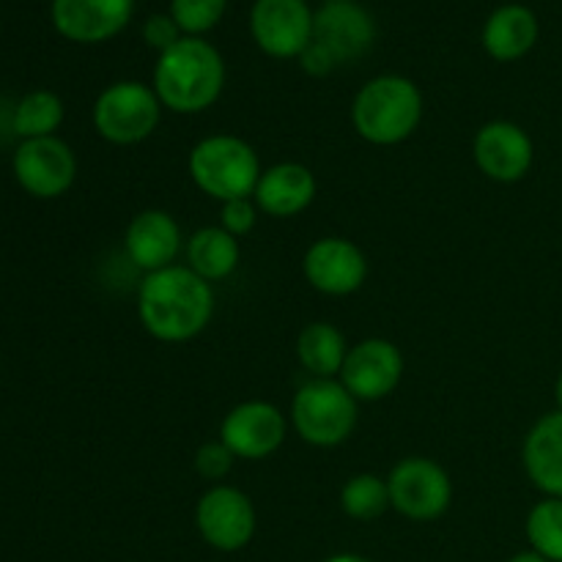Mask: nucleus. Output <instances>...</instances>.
<instances>
[{
  "label": "nucleus",
  "mask_w": 562,
  "mask_h": 562,
  "mask_svg": "<svg viewBox=\"0 0 562 562\" xmlns=\"http://www.w3.org/2000/svg\"><path fill=\"white\" fill-rule=\"evenodd\" d=\"M214 316V289L190 267L148 272L137 289V318L151 338L187 344L209 327Z\"/></svg>",
  "instance_id": "f257e3e1"
},
{
  "label": "nucleus",
  "mask_w": 562,
  "mask_h": 562,
  "mask_svg": "<svg viewBox=\"0 0 562 562\" xmlns=\"http://www.w3.org/2000/svg\"><path fill=\"white\" fill-rule=\"evenodd\" d=\"M151 88L162 108L173 113H203L225 88L223 55L201 36H184L157 58Z\"/></svg>",
  "instance_id": "f03ea898"
},
{
  "label": "nucleus",
  "mask_w": 562,
  "mask_h": 562,
  "mask_svg": "<svg viewBox=\"0 0 562 562\" xmlns=\"http://www.w3.org/2000/svg\"><path fill=\"white\" fill-rule=\"evenodd\" d=\"M423 119V93L409 77L379 75L357 91L351 124L373 146H398L415 135Z\"/></svg>",
  "instance_id": "7ed1b4c3"
},
{
  "label": "nucleus",
  "mask_w": 562,
  "mask_h": 562,
  "mask_svg": "<svg viewBox=\"0 0 562 562\" xmlns=\"http://www.w3.org/2000/svg\"><path fill=\"white\" fill-rule=\"evenodd\" d=\"M187 168L198 190L220 203L250 198L263 173L256 148L236 135H209L198 140Z\"/></svg>",
  "instance_id": "20e7f679"
},
{
  "label": "nucleus",
  "mask_w": 562,
  "mask_h": 562,
  "mask_svg": "<svg viewBox=\"0 0 562 562\" xmlns=\"http://www.w3.org/2000/svg\"><path fill=\"white\" fill-rule=\"evenodd\" d=\"M357 398L338 379H311L291 401L294 431L313 448H338L355 434Z\"/></svg>",
  "instance_id": "39448f33"
},
{
  "label": "nucleus",
  "mask_w": 562,
  "mask_h": 562,
  "mask_svg": "<svg viewBox=\"0 0 562 562\" xmlns=\"http://www.w3.org/2000/svg\"><path fill=\"white\" fill-rule=\"evenodd\" d=\"M162 115V102L151 86L121 80L104 88L93 102V130L113 146H135L154 135Z\"/></svg>",
  "instance_id": "423d86ee"
},
{
  "label": "nucleus",
  "mask_w": 562,
  "mask_h": 562,
  "mask_svg": "<svg viewBox=\"0 0 562 562\" xmlns=\"http://www.w3.org/2000/svg\"><path fill=\"white\" fill-rule=\"evenodd\" d=\"M390 508L412 521H437L453 503L450 475L426 456L401 459L387 475Z\"/></svg>",
  "instance_id": "0eeeda50"
},
{
  "label": "nucleus",
  "mask_w": 562,
  "mask_h": 562,
  "mask_svg": "<svg viewBox=\"0 0 562 562\" xmlns=\"http://www.w3.org/2000/svg\"><path fill=\"white\" fill-rule=\"evenodd\" d=\"M256 505L236 486L209 488L195 505V527L203 541L217 552H239L256 536Z\"/></svg>",
  "instance_id": "6e6552de"
},
{
  "label": "nucleus",
  "mask_w": 562,
  "mask_h": 562,
  "mask_svg": "<svg viewBox=\"0 0 562 562\" xmlns=\"http://www.w3.org/2000/svg\"><path fill=\"white\" fill-rule=\"evenodd\" d=\"M14 176L22 190L42 201L66 195L77 179V157L60 137L22 140L14 151Z\"/></svg>",
  "instance_id": "1a4fd4ad"
},
{
  "label": "nucleus",
  "mask_w": 562,
  "mask_h": 562,
  "mask_svg": "<svg viewBox=\"0 0 562 562\" xmlns=\"http://www.w3.org/2000/svg\"><path fill=\"white\" fill-rule=\"evenodd\" d=\"M285 415L269 401H245L220 423L223 445L236 459L245 461H261L278 453L285 442Z\"/></svg>",
  "instance_id": "9d476101"
},
{
  "label": "nucleus",
  "mask_w": 562,
  "mask_h": 562,
  "mask_svg": "<svg viewBox=\"0 0 562 562\" xmlns=\"http://www.w3.org/2000/svg\"><path fill=\"white\" fill-rule=\"evenodd\" d=\"M250 31L269 58H300L313 42V11L305 0H256Z\"/></svg>",
  "instance_id": "9b49d317"
},
{
  "label": "nucleus",
  "mask_w": 562,
  "mask_h": 562,
  "mask_svg": "<svg viewBox=\"0 0 562 562\" xmlns=\"http://www.w3.org/2000/svg\"><path fill=\"white\" fill-rule=\"evenodd\" d=\"M302 272L318 294L349 296L366 285L368 258L355 241L344 236H324L305 250Z\"/></svg>",
  "instance_id": "f8f14e48"
},
{
  "label": "nucleus",
  "mask_w": 562,
  "mask_h": 562,
  "mask_svg": "<svg viewBox=\"0 0 562 562\" xmlns=\"http://www.w3.org/2000/svg\"><path fill=\"white\" fill-rule=\"evenodd\" d=\"M472 157L486 179L516 184L530 173L536 162V146L527 130L514 121H488L472 140Z\"/></svg>",
  "instance_id": "ddd939ff"
},
{
  "label": "nucleus",
  "mask_w": 562,
  "mask_h": 562,
  "mask_svg": "<svg viewBox=\"0 0 562 562\" xmlns=\"http://www.w3.org/2000/svg\"><path fill=\"white\" fill-rule=\"evenodd\" d=\"M404 376V355L384 338H368L351 346L340 368L338 382L357 401H382L393 393Z\"/></svg>",
  "instance_id": "4468645a"
},
{
  "label": "nucleus",
  "mask_w": 562,
  "mask_h": 562,
  "mask_svg": "<svg viewBox=\"0 0 562 562\" xmlns=\"http://www.w3.org/2000/svg\"><path fill=\"white\" fill-rule=\"evenodd\" d=\"M313 42L327 49L338 66L355 64L376 42V25L355 0L327 3L313 14Z\"/></svg>",
  "instance_id": "2eb2a0df"
},
{
  "label": "nucleus",
  "mask_w": 562,
  "mask_h": 562,
  "mask_svg": "<svg viewBox=\"0 0 562 562\" xmlns=\"http://www.w3.org/2000/svg\"><path fill=\"white\" fill-rule=\"evenodd\" d=\"M135 0H53V25L77 44L113 38L132 20Z\"/></svg>",
  "instance_id": "dca6fc26"
},
{
  "label": "nucleus",
  "mask_w": 562,
  "mask_h": 562,
  "mask_svg": "<svg viewBox=\"0 0 562 562\" xmlns=\"http://www.w3.org/2000/svg\"><path fill=\"white\" fill-rule=\"evenodd\" d=\"M181 239L184 236H181L173 214L162 212V209H146L126 225L124 250L130 261L148 274L173 267L176 256L181 252Z\"/></svg>",
  "instance_id": "f3484780"
},
{
  "label": "nucleus",
  "mask_w": 562,
  "mask_h": 562,
  "mask_svg": "<svg viewBox=\"0 0 562 562\" xmlns=\"http://www.w3.org/2000/svg\"><path fill=\"white\" fill-rule=\"evenodd\" d=\"M316 176L300 162H278L267 168L258 179L252 201L269 217H296L305 212L316 198Z\"/></svg>",
  "instance_id": "a211bd4d"
},
{
  "label": "nucleus",
  "mask_w": 562,
  "mask_h": 562,
  "mask_svg": "<svg viewBox=\"0 0 562 562\" xmlns=\"http://www.w3.org/2000/svg\"><path fill=\"white\" fill-rule=\"evenodd\" d=\"M521 464L543 497L562 499V412H549L527 431Z\"/></svg>",
  "instance_id": "6ab92c4d"
},
{
  "label": "nucleus",
  "mask_w": 562,
  "mask_h": 562,
  "mask_svg": "<svg viewBox=\"0 0 562 562\" xmlns=\"http://www.w3.org/2000/svg\"><path fill=\"white\" fill-rule=\"evenodd\" d=\"M538 16L527 5L508 3L499 5L483 25V47L494 60H519L536 47Z\"/></svg>",
  "instance_id": "aec40b11"
},
{
  "label": "nucleus",
  "mask_w": 562,
  "mask_h": 562,
  "mask_svg": "<svg viewBox=\"0 0 562 562\" xmlns=\"http://www.w3.org/2000/svg\"><path fill=\"white\" fill-rule=\"evenodd\" d=\"M187 267L203 278L206 283H220V280L231 278L239 267V239L231 236L228 231L220 225H206V228L195 231L184 245Z\"/></svg>",
  "instance_id": "412c9836"
},
{
  "label": "nucleus",
  "mask_w": 562,
  "mask_h": 562,
  "mask_svg": "<svg viewBox=\"0 0 562 562\" xmlns=\"http://www.w3.org/2000/svg\"><path fill=\"white\" fill-rule=\"evenodd\" d=\"M349 346H346L344 333L335 324L313 322L296 338V357L300 366L311 373L313 379H335L340 376Z\"/></svg>",
  "instance_id": "4be33fe9"
},
{
  "label": "nucleus",
  "mask_w": 562,
  "mask_h": 562,
  "mask_svg": "<svg viewBox=\"0 0 562 562\" xmlns=\"http://www.w3.org/2000/svg\"><path fill=\"white\" fill-rule=\"evenodd\" d=\"M60 124H64V102L53 91H31L22 97L11 119V126L22 140L53 137Z\"/></svg>",
  "instance_id": "5701e85b"
},
{
  "label": "nucleus",
  "mask_w": 562,
  "mask_h": 562,
  "mask_svg": "<svg viewBox=\"0 0 562 562\" xmlns=\"http://www.w3.org/2000/svg\"><path fill=\"white\" fill-rule=\"evenodd\" d=\"M340 508L355 521H373L390 508V488L387 481L379 475L362 472V475L349 477L340 488Z\"/></svg>",
  "instance_id": "b1692460"
},
{
  "label": "nucleus",
  "mask_w": 562,
  "mask_h": 562,
  "mask_svg": "<svg viewBox=\"0 0 562 562\" xmlns=\"http://www.w3.org/2000/svg\"><path fill=\"white\" fill-rule=\"evenodd\" d=\"M525 532L532 552L543 554L549 562H562V499L543 497L532 505Z\"/></svg>",
  "instance_id": "393cba45"
},
{
  "label": "nucleus",
  "mask_w": 562,
  "mask_h": 562,
  "mask_svg": "<svg viewBox=\"0 0 562 562\" xmlns=\"http://www.w3.org/2000/svg\"><path fill=\"white\" fill-rule=\"evenodd\" d=\"M225 5L228 0H170V16L181 27V33L201 36L223 20Z\"/></svg>",
  "instance_id": "a878e982"
},
{
  "label": "nucleus",
  "mask_w": 562,
  "mask_h": 562,
  "mask_svg": "<svg viewBox=\"0 0 562 562\" xmlns=\"http://www.w3.org/2000/svg\"><path fill=\"white\" fill-rule=\"evenodd\" d=\"M234 461L236 456L225 448L223 439H214V442H203L201 448L195 450V461H192V467H195V472L203 477V481H212L214 486H217V481H223V477L231 472Z\"/></svg>",
  "instance_id": "bb28decb"
},
{
  "label": "nucleus",
  "mask_w": 562,
  "mask_h": 562,
  "mask_svg": "<svg viewBox=\"0 0 562 562\" xmlns=\"http://www.w3.org/2000/svg\"><path fill=\"white\" fill-rule=\"evenodd\" d=\"M256 220L258 206L250 198H234V201H225L223 209H220V228H225L236 239L250 234L256 228Z\"/></svg>",
  "instance_id": "cd10ccee"
},
{
  "label": "nucleus",
  "mask_w": 562,
  "mask_h": 562,
  "mask_svg": "<svg viewBox=\"0 0 562 562\" xmlns=\"http://www.w3.org/2000/svg\"><path fill=\"white\" fill-rule=\"evenodd\" d=\"M143 38H146V44L151 49H157L159 55L165 53V49L173 47L176 42H181V27L176 25V20L170 14H154L148 16V22L143 25Z\"/></svg>",
  "instance_id": "c85d7f7f"
},
{
  "label": "nucleus",
  "mask_w": 562,
  "mask_h": 562,
  "mask_svg": "<svg viewBox=\"0 0 562 562\" xmlns=\"http://www.w3.org/2000/svg\"><path fill=\"white\" fill-rule=\"evenodd\" d=\"M300 66H302V71L311 77H327L338 69V64L333 60V55H329L324 47H318L316 42L307 44L305 53L300 55Z\"/></svg>",
  "instance_id": "c756f323"
},
{
  "label": "nucleus",
  "mask_w": 562,
  "mask_h": 562,
  "mask_svg": "<svg viewBox=\"0 0 562 562\" xmlns=\"http://www.w3.org/2000/svg\"><path fill=\"white\" fill-rule=\"evenodd\" d=\"M508 562H549V560L543 558V554H538V552H532V549H527V552L514 554V558H510Z\"/></svg>",
  "instance_id": "7c9ffc66"
},
{
  "label": "nucleus",
  "mask_w": 562,
  "mask_h": 562,
  "mask_svg": "<svg viewBox=\"0 0 562 562\" xmlns=\"http://www.w3.org/2000/svg\"><path fill=\"white\" fill-rule=\"evenodd\" d=\"M324 562H373V560L362 558V554H333V558H327Z\"/></svg>",
  "instance_id": "2f4dec72"
},
{
  "label": "nucleus",
  "mask_w": 562,
  "mask_h": 562,
  "mask_svg": "<svg viewBox=\"0 0 562 562\" xmlns=\"http://www.w3.org/2000/svg\"><path fill=\"white\" fill-rule=\"evenodd\" d=\"M554 401H558V412H562V371H560L558 382H554Z\"/></svg>",
  "instance_id": "473e14b6"
},
{
  "label": "nucleus",
  "mask_w": 562,
  "mask_h": 562,
  "mask_svg": "<svg viewBox=\"0 0 562 562\" xmlns=\"http://www.w3.org/2000/svg\"><path fill=\"white\" fill-rule=\"evenodd\" d=\"M327 3H344V0H327Z\"/></svg>",
  "instance_id": "72a5a7b5"
}]
</instances>
